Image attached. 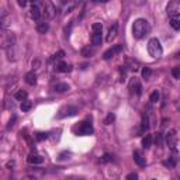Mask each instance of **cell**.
I'll list each match as a JSON object with an SVG mask.
<instances>
[{
	"mask_svg": "<svg viewBox=\"0 0 180 180\" xmlns=\"http://www.w3.org/2000/svg\"><path fill=\"white\" fill-rule=\"evenodd\" d=\"M149 31V24L145 19H138L134 21L132 25V35L135 40H142Z\"/></svg>",
	"mask_w": 180,
	"mask_h": 180,
	"instance_id": "obj_1",
	"label": "cell"
},
{
	"mask_svg": "<svg viewBox=\"0 0 180 180\" xmlns=\"http://www.w3.org/2000/svg\"><path fill=\"white\" fill-rule=\"evenodd\" d=\"M148 52L152 58H159L163 54V49H162V45L159 42L158 38H151L149 42H148Z\"/></svg>",
	"mask_w": 180,
	"mask_h": 180,
	"instance_id": "obj_2",
	"label": "cell"
},
{
	"mask_svg": "<svg viewBox=\"0 0 180 180\" xmlns=\"http://www.w3.org/2000/svg\"><path fill=\"white\" fill-rule=\"evenodd\" d=\"M73 132L76 135H92L93 134V127L90 122L82 121L73 127Z\"/></svg>",
	"mask_w": 180,
	"mask_h": 180,
	"instance_id": "obj_3",
	"label": "cell"
},
{
	"mask_svg": "<svg viewBox=\"0 0 180 180\" xmlns=\"http://www.w3.org/2000/svg\"><path fill=\"white\" fill-rule=\"evenodd\" d=\"M92 44L94 46L100 45L101 41H103V38H101V34H103V25H101V23H94V24L92 25Z\"/></svg>",
	"mask_w": 180,
	"mask_h": 180,
	"instance_id": "obj_4",
	"label": "cell"
},
{
	"mask_svg": "<svg viewBox=\"0 0 180 180\" xmlns=\"http://www.w3.org/2000/svg\"><path fill=\"white\" fill-rule=\"evenodd\" d=\"M166 11H168V14L170 15L172 19H176L177 15H180V2L179 0L170 2L168 4V7H166Z\"/></svg>",
	"mask_w": 180,
	"mask_h": 180,
	"instance_id": "obj_5",
	"label": "cell"
},
{
	"mask_svg": "<svg viewBox=\"0 0 180 180\" xmlns=\"http://www.w3.org/2000/svg\"><path fill=\"white\" fill-rule=\"evenodd\" d=\"M165 141L168 143V147L170 149H176V143H177V132L176 130H169L165 135Z\"/></svg>",
	"mask_w": 180,
	"mask_h": 180,
	"instance_id": "obj_6",
	"label": "cell"
},
{
	"mask_svg": "<svg viewBox=\"0 0 180 180\" xmlns=\"http://www.w3.org/2000/svg\"><path fill=\"white\" fill-rule=\"evenodd\" d=\"M44 9H42V14L45 15L46 19H54L56 14V7L51 3V2H44L42 3Z\"/></svg>",
	"mask_w": 180,
	"mask_h": 180,
	"instance_id": "obj_7",
	"label": "cell"
},
{
	"mask_svg": "<svg viewBox=\"0 0 180 180\" xmlns=\"http://www.w3.org/2000/svg\"><path fill=\"white\" fill-rule=\"evenodd\" d=\"M121 51H122V46L120 45V44H118V45H113L111 48H108V49H107V51L103 54V59L108 61V59H111L113 56H116L117 54H118V52H121Z\"/></svg>",
	"mask_w": 180,
	"mask_h": 180,
	"instance_id": "obj_8",
	"label": "cell"
},
{
	"mask_svg": "<svg viewBox=\"0 0 180 180\" xmlns=\"http://www.w3.org/2000/svg\"><path fill=\"white\" fill-rule=\"evenodd\" d=\"M76 113H77V108H76V107L68 106V107H64V108H61V111H59V114H58V118H65V117L75 116Z\"/></svg>",
	"mask_w": 180,
	"mask_h": 180,
	"instance_id": "obj_9",
	"label": "cell"
},
{
	"mask_svg": "<svg viewBox=\"0 0 180 180\" xmlns=\"http://www.w3.org/2000/svg\"><path fill=\"white\" fill-rule=\"evenodd\" d=\"M130 90H131V93H137V94L142 93V86H141L139 79L131 77V80H130Z\"/></svg>",
	"mask_w": 180,
	"mask_h": 180,
	"instance_id": "obj_10",
	"label": "cell"
},
{
	"mask_svg": "<svg viewBox=\"0 0 180 180\" xmlns=\"http://www.w3.org/2000/svg\"><path fill=\"white\" fill-rule=\"evenodd\" d=\"M41 15H42V10L40 9V6H38L37 3H33V4H31V17H33L34 20L40 21Z\"/></svg>",
	"mask_w": 180,
	"mask_h": 180,
	"instance_id": "obj_11",
	"label": "cell"
},
{
	"mask_svg": "<svg viewBox=\"0 0 180 180\" xmlns=\"http://www.w3.org/2000/svg\"><path fill=\"white\" fill-rule=\"evenodd\" d=\"M117 33H118V24H117V23H113V25L110 27V30H108V34H107V37H106L107 42H111V41H113L114 38L117 37Z\"/></svg>",
	"mask_w": 180,
	"mask_h": 180,
	"instance_id": "obj_12",
	"label": "cell"
},
{
	"mask_svg": "<svg viewBox=\"0 0 180 180\" xmlns=\"http://www.w3.org/2000/svg\"><path fill=\"white\" fill-rule=\"evenodd\" d=\"M134 160L138 166H141V168H143V166L147 165V160H145L143 155L141 153V151H135L134 152Z\"/></svg>",
	"mask_w": 180,
	"mask_h": 180,
	"instance_id": "obj_13",
	"label": "cell"
},
{
	"mask_svg": "<svg viewBox=\"0 0 180 180\" xmlns=\"http://www.w3.org/2000/svg\"><path fill=\"white\" fill-rule=\"evenodd\" d=\"M28 163H31V165H41L44 162V158L41 155H37V153H31L30 156L27 158Z\"/></svg>",
	"mask_w": 180,
	"mask_h": 180,
	"instance_id": "obj_14",
	"label": "cell"
},
{
	"mask_svg": "<svg viewBox=\"0 0 180 180\" xmlns=\"http://www.w3.org/2000/svg\"><path fill=\"white\" fill-rule=\"evenodd\" d=\"M176 163H177V152H176V149H173V156H172L169 160L163 162V165H165L166 168H169V169H173L174 166H176Z\"/></svg>",
	"mask_w": 180,
	"mask_h": 180,
	"instance_id": "obj_15",
	"label": "cell"
},
{
	"mask_svg": "<svg viewBox=\"0 0 180 180\" xmlns=\"http://www.w3.org/2000/svg\"><path fill=\"white\" fill-rule=\"evenodd\" d=\"M55 69L58 70V72H70V70H72V66H70V65H68L66 62L61 61V62H56Z\"/></svg>",
	"mask_w": 180,
	"mask_h": 180,
	"instance_id": "obj_16",
	"label": "cell"
},
{
	"mask_svg": "<svg viewBox=\"0 0 180 180\" xmlns=\"http://www.w3.org/2000/svg\"><path fill=\"white\" fill-rule=\"evenodd\" d=\"M70 89V86L68 85V83H56L55 86H54V90H55L56 93H65L68 92Z\"/></svg>",
	"mask_w": 180,
	"mask_h": 180,
	"instance_id": "obj_17",
	"label": "cell"
},
{
	"mask_svg": "<svg viewBox=\"0 0 180 180\" xmlns=\"http://www.w3.org/2000/svg\"><path fill=\"white\" fill-rule=\"evenodd\" d=\"M25 82H27L30 86L37 85V75L34 73V70L33 72H28V73L25 75Z\"/></svg>",
	"mask_w": 180,
	"mask_h": 180,
	"instance_id": "obj_18",
	"label": "cell"
},
{
	"mask_svg": "<svg viewBox=\"0 0 180 180\" xmlns=\"http://www.w3.org/2000/svg\"><path fill=\"white\" fill-rule=\"evenodd\" d=\"M153 142V137L149 134H147L145 137L142 138V147L145 148V149H148V148H151V145H152Z\"/></svg>",
	"mask_w": 180,
	"mask_h": 180,
	"instance_id": "obj_19",
	"label": "cell"
},
{
	"mask_svg": "<svg viewBox=\"0 0 180 180\" xmlns=\"http://www.w3.org/2000/svg\"><path fill=\"white\" fill-rule=\"evenodd\" d=\"M27 96L28 94H27L25 90H19V92L14 94V97H15V100H19V101H21V103H23V101L27 100Z\"/></svg>",
	"mask_w": 180,
	"mask_h": 180,
	"instance_id": "obj_20",
	"label": "cell"
},
{
	"mask_svg": "<svg viewBox=\"0 0 180 180\" xmlns=\"http://www.w3.org/2000/svg\"><path fill=\"white\" fill-rule=\"evenodd\" d=\"M37 30H38V33H41V34H45L46 31L49 30V25H48V23H45V21H41V23H38V24H37Z\"/></svg>",
	"mask_w": 180,
	"mask_h": 180,
	"instance_id": "obj_21",
	"label": "cell"
},
{
	"mask_svg": "<svg viewBox=\"0 0 180 180\" xmlns=\"http://www.w3.org/2000/svg\"><path fill=\"white\" fill-rule=\"evenodd\" d=\"M20 108H21L23 111H30L31 108H33V103H31L30 100H25V101H23V103H21Z\"/></svg>",
	"mask_w": 180,
	"mask_h": 180,
	"instance_id": "obj_22",
	"label": "cell"
},
{
	"mask_svg": "<svg viewBox=\"0 0 180 180\" xmlns=\"http://www.w3.org/2000/svg\"><path fill=\"white\" fill-rule=\"evenodd\" d=\"M127 65H128V69L130 70H138V62L137 61H132V59H127Z\"/></svg>",
	"mask_w": 180,
	"mask_h": 180,
	"instance_id": "obj_23",
	"label": "cell"
},
{
	"mask_svg": "<svg viewBox=\"0 0 180 180\" xmlns=\"http://www.w3.org/2000/svg\"><path fill=\"white\" fill-rule=\"evenodd\" d=\"M93 54H94V49H92L90 46H85V48L82 49V55L86 56V58H87V56H92Z\"/></svg>",
	"mask_w": 180,
	"mask_h": 180,
	"instance_id": "obj_24",
	"label": "cell"
},
{
	"mask_svg": "<svg viewBox=\"0 0 180 180\" xmlns=\"http://www.w3.org/2000/svg\"><path fill=\"white\" fill-rule=\"evenodd\" d=\"M151 75H152V69H151V68H143V69H142V77H143V79H149V77H151Z\"/></svg>",
	"mask_w": 180,
	"mask_h": 180,
	"instance_id": "obj_25",
	"label": "cell"
},
{
	"mask_svg": "<svg viewBox=\"0 0 180 180\" xmlns=\"http://www.w3.org/2000/svg\"><path fill=\"white\" fill-rule=\"evenodd\" d=\"M65 56V52L64 51H59V52H56V54H54L52 55V58H51V61H58V62H61V59Z\"/></svg>",
	"mask_w": 180,
	"mask_h": 180,
	"instance_id": "obj_26",
	"label": "cell"
},
{
	"mask_svg": "<svg viewBox=\"0 0 180 180\" xmlns=\"http://www.w3.org/2000/svg\"><path fill=\"white\" fill-rule=\"evenodd\" d=\"M159 99H160V93H159L158 90H153L152 94H151V101H152V103H158Z\"/></svg>",
	"mask_w": 180,
	"mask_h": 180,
	"instance_id": "obj_27",
	"label": "cell"
},
{
	"mask_svg": "<svg viewBox=\"0 0 180 180\" xmlns=\"http://www.w3.org/2000/svg\"><path fill=\"white\" fill-rule=\"evenodd\" d=\"M75 7H76V3H75V2H69L68 4H65V11H66V13H70L72 10L75 9Z\"/></svg>",
	"mask_w": 180,
	"mask_h": 180,
	"instance_id": "obj_28",
	"label": "cell"
},
{
	"mask_svg": "<svg viewBox=\"0 0 180 180\" xmlns=\"http://www.w3.org/2000/svg\"><path fill=\"white\" fill-rule=\"evenodd\" d=\"M170 25H172V28H174V30H180V20L172 19L170 20Z\"/></svg>",
	"mask_w": 180,
	"mask_h": 180,
	"instance_id": "obj_29",
	"label": "cell"
},
{
	"mask_svg": "<svg viewBox=\"0 0 180 180\" xmlns=\"http://www.w3.org/2000/svg\"><path fill=\"white\" fill-rule=\"evenodd\" d=\"M142 128L143 130H148L149 128V120H148V117L143 114L142 116Z\"/></svg>",
	"mask_w": 180,
	"mask_h": 180,
	"instance_id": "obj_30",
	"label": "cell"
},
{
	"mask_svg": "<svg viewBox=\"0 0 180 180\" xmlns=\"http://www.w3.org/2000/svg\"><path fill=\"white\" fill-rule=\"evenodd\" d=\"M111 158H113V156H111L110 153H104V155L100 158V162H101V163H106V162H110V160H111Z\"/></svg>",
	"mask_w": 180,
	"mask_h": 180,
	"instance_id": "obj_31",
	"label": "cell"
},
{
	"mask_svg": "<svg viewBox=\"0 0 180 180\" xmlns=\"http://www.w3.org/2000/svg\"><path fill=\"white\" fill-rule=\"evenodd\" d=\"M155 142L158 147H162V142H163V137L160 134H155Z\"/></svg>",
	"mask_w": 180,
	"mask_h": 180,
	"instance_id": "obj_32",
	"label": "cell"
},
{
	"mask_svg": "<svg viewBox=\"0 0 180 180\" xmlns=\"http://www.w3.org/2000/svg\"><path fill=\"white\" fill-rule=\"evenodd\" d=\"M172 75H173V77H176V79H180V66L173 68V70H172Z\"/></svg>",
	"mask_w": 180,
	"mask_h": 180,
	"instance_id": "obj_33",
	"label": "cell"
},
{
	"mask_svg": "<svg viewBox=\"0 0 180 180\" xmlns=\"http://www.w3.org/2000/svg\"><path fill=\"white\" fill-rule=\"evenodd\" d=\"M114 120H116V116H114L113 113H110V114H108V116H107V118H106V121H104V122H106L107 125H110L111 122L114 121Z\"/></svg>",
	"mask_w": 180,
	"mask_h": 180,
	"instance_id": "obj_34",
	"label": "cell"
},
{
	"mask_svg": "<svg viewBox=\"0 0 180 180\" xmlns=\"http://www.w3.org/2000/svg\"><path fill=\"white\" fill-rule=\"evenodd\" d=\"M35 138H37L38 141H44L48 138V134H45V132H38V134L35 135Z\"/></svg>",
	"mask_w": 180,
	"mask_h": 180,
	"instance_id": "obj_35",
	"label": "cell"
},
{
	"mask_svg": "<svg viewBox=\"0 0 180 180\" xmlns=\"http://www.w3.org/2000/svg\"><path fill=\"white\" fill-rule=\"evenodd\" d=\"M125 180H138V174L135 173V172H132V173L127 174V177H125Z\"/></svg>",
	"mask_w": 180,
	"mask_h": 180,
	"instance_id": "obj_36",
	"label": "cell"
},
{
	"mask_svg": "<svg viewBox=\"0 0 180 180\" xmlns=\"http://www.w3.org/2000/svg\"><path fill=\"white\" fill-rule=\"evenodd\" d=\"M64 180H86V179H83V177H79V176H68V177H65Z\"/></svg>",
	"mask_w": 180,
	"mask_h": 180,
	"instance_id": "obj_37",
	"label": "cell"
},
{
	"mask_svg": "<svg viewBox=\"0 0 180 180\" xmlns=\"http://www.w3.org/2000/svg\"><path fill=\"white\" fill-rule=\"evenodd\" d=\"M14 121H15V117H13V118H11V120H10L9 125H7V128H11L13 125H14Z\"/></svg>",
	"mask_w": 180,
	"mask_h": 180,
	"instance_id": "obj_38",
	"label": "cell"
},
{
	"mask_svg": "<svg viewBox=\"0 0 180 180\" xmlns=\"http://www.w3.org/2000/svg\"><path fill=\"white\" fill-rule=\"evenodd\" d=\"M23 180H37V177L30 176V174H28V176H24V177H23Z\"/></svg>",
	"mask_w": 180,
	"mask_h": 180,
	"instance_id": "obj_39",
	"label": "cell"
},
{
	"mask_svg": "<svg viewBox=\"0 0 180 180\" xmlns=\"http://www.w3.org/2000/svg\"><path fill=\"white\" fill-rule=\"evenodd\" d=\"M25 4H27V2H19V6H21V7H24Z\"/></svg>",
	"mask_w": 180,
	"mask_h": 180,
	"instance_id": "obj_40",
	"label": "cell"
},
{
	"mask_svg": "<svg viewBox=\"0 0 180 180\" xmlns=\"http://www.w3.org/2000/svg\"><path fill=\"white\" fill-rule=\"evenodd\" d=\"M176 108H177V110H180V99L177 100V103H176Z\"/></svg>",
	"mask_w": 180,
	"mask_h": 180,
	"instance_id": "obj_41",
	"label": "cell"
},
{
	"mask_svg": "<svg viewBox=\"0 0 180 180\" xmlns=\"http://www.w3.org/2000/svg\"><path fill=\"white\" fill-rule=\"evenodd\" d=\"M152 180H155V179H152Z\"/></svg>",
	"mask_w": 180,
	"mask_h": 180,
	"instance_id": "obj_42",
	"label": "cell"
}]
</instances>
